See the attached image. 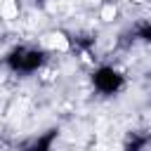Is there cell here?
Returning a JSON list of instances; mask_svg holds the SVG:
<instances>
[{
    "instance_id": "cell-3",
    "label": "cell",
    "mask_w": 151,
    "mask_h": 151,
    "mask_svg": "<svg viewBox=\"0 0 151 151\" xmlns=\"http://www.w3.org/2000/svg\"><path fill=\"white\" fill-rule=\"evenodd\" d=\"M116 17H118V7H116L113 2H106V5H101V9H99V19H101V21L111 24Z\"/></svg>"
},
{
    "instance_id": "cell-4",
    "label": "cell",
    "mask_w": 151,
    "mask_h": 151,
    "mask_svg": "<svg viewBox=\"0 0 151 151\" xmlns=\"http://www.w3.org/2000/svg\"><path fill=\"white\" fill-rule=\"evenodd\" d=\"M132 2H144V0H132Z\"/></svg>"
},
{
    "instance_id": "cell-1",
    "label": "cell",
    "mask_w": 151,
    "mask_h": 151,
    "mask_svg": "<svg viewBox=\"0 0 151 151\" xmlns=\"http://www.w3.org/2000/svg\"><path fill=\"white\" fill-rule=\"evenodd\" d=\"M40 42H42V47H47V50H52V52H66V50L71 47L68 38H66L61 31H50V33H45Z\"/></svg>"
},
{
    "instance_id": "cell-2",
    "label": "cell",
    "mask_w": 151,
    "mask_h": 151,
    "mask_svg": "<svg viewBox=\"0 0 151 151\" xmlns=\"http://www.w3.org/2000/svg\"><path fill=\"white\" fill-rule=\"evenodd\" d=\"M0 17L7 19V21L17 19V17H19V2H17V0H2V2H0Z\"/></svg>"
}]
</instances>
